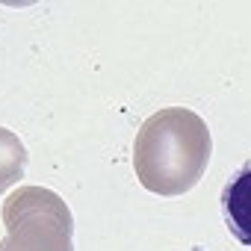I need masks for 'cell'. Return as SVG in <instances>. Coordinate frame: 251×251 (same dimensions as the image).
I'll return each mask as SVG.
<instances>
[{
  "mask_svg": "<svg viewBox=\"0 0 251 251\" xmlns=\"http://www.w3.org/2000/svg\"><path fill=\"white\" fill-rule=\"evenodd\" d=\"M210 154L213 139L207 121L186 106H166L136 133L133 172L151 195L175 198L204 177Z\"/></svg>",
  "mask_w": 251,
  "mask_h": 251,
  "instance_id": "cell-1",
  "label": "cell"
},
{
  "mask_svg": "<svg viewBox=\"0 0 251 251\" xmlns=\"http://www.w3.org/2000/svg\"><path fill=\"white\" fill-rule=\"evenodd\" d=\"M0 251H74V216L45 186H21L3 201Z\"/></svg>",
  "mask_w": 251,
  "mask_h": 251,
  "instance_id": "cell-2",
  "label": "cell"
},
{
  "mask_svg": "<svg viewBox=\"0 0 251 251\" xmlns=\"http://www.w3.org/2000/svg\"><path fill=\"white\" fill-rule=\"evenodd\" d=\"M222 219L236 242L251 248V160L230 172L219 195Z\"/></svg>",
  "mask_w": 251,
  "mask_h": 251,
  "instance_id": "cell-3",
  "label": "cell"
},
{
  "mask_svg": "<svg viewBox=\"0 0 251 251\" xmlns=\"http://www.w3.org/2000/svg\"><path fill=\"white\" fill-rule=\"evenodd\" d=\"M24 169H27V148H24V142L12 130L0 127V195L24 177Z\"/></svg>",
  "mask_w": 251,
  "mask_h": 251,
  "instance_id": "cell-4",
  "label": "cell"
}]
</instances>
